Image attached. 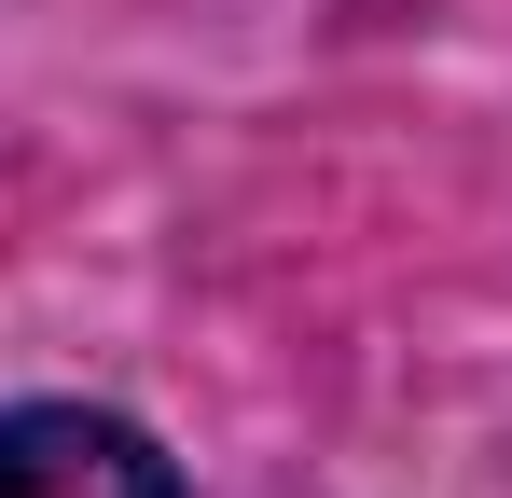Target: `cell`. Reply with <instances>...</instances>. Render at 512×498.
Masks as SVG:
<instances>
[{"label":"cell","instance_id":"1","mask_svg":"<svg viewBox=\"0 0 512 498\" xmlns=\"http://www.w3.org/2000/svg\"><path fill=\"white\" fill-rule=\"evenodd\" d=\"M0 498H180V471L84 402H14L0 415Z\"/></svg>","mask_w":512,"mask_h":498}]
</instances>
